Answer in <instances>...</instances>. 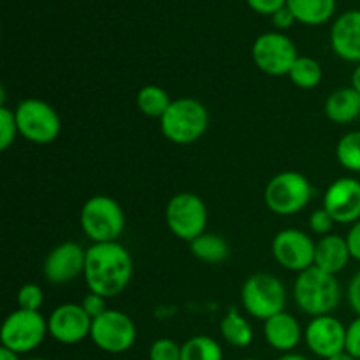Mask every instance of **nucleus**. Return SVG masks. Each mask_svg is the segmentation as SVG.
<instances>
[{
  "instance_id": "1",
  "label": "nucleus",
  "mask_w": 360,
  "mask_h": 360,
  "mask_svg": "<svg viewBox=\"0 0 360 360\" xmlns=\"http://www.w3.org/2000/svg\"><path fill=\"white\" fill-rule=\"evenodd\" d=\"M134 262L122 243H94L86 250L84 281L88 290L105 299L118 297L129 287Z\"/></svg>"
},
{
  "instance_id": "2",
  "label": "nucleus",
  "mask_w": 360,
  "mask_h": 360,
  "mask_svg": "<svg viewBox=\"0 0 360 360\" xmlns=\"http://www.w3.org/2000/svg\"><path fill=\"white\" fill-rule=\"evenodd\" d=\"M294 299L297 308L313 319L333 315L341 301L340 281L334 274L311 266L297 274L294 283Z\"/></svg>"
},
{
  "instance_id": "3",
  "label": "nucleus",
  "mask_w": 360,
  "mask_h": 360,
  "mask_svg": "<svg viewBox=\"0 0 360 360\" xmlns=\"http://www.w3.org/2000/svg\"><path fill=\"white\" fill-rule=\"evenodd\" d=\"M210 127V112L197 98L183 97L171 102L165 115L160 118V130L164 137L179 146L197 143Z\"/></svg>"
},
{
  "instance_id": "4",
  "label": "nucleus",
  "mask_w": 360,
  "mask_h": 360,
  "mask_svg": "<svg viewBox=\"0 0 360 360\" xmlns=\"http://www.w3.org/2000/svg\"><path fill=\"white\" fill-rule=\"evenodd\" d=\"M79 224L94 243H115L125 231V213L109 195H94L83 204Z\"/></svg>"
},
{
  "instance_id": "5",
  "label": "nucleus",
  "mask_w": 360,
  "mask_h": 360,
  "mask_svg": "<svg viewBox=\"0 0 360 360\" xmlns=\"http://www.w3.org/2000/svg\"><path fill=\"white\" fill-rule=\"evenodd\" d=\"M313 197V186L304 174L285 171L271 178L264 190V202L278 217H292L304 210Z\"/></svg>"
},
{
  "instance_id": "6",
  "label": "nucleus",
  "mask_w": 360,
  "mask_h": 360,
  "mask_svg": "<svg viewBox=\"0 0 360 360\" xmlns=\"http://www.w3.org/2000/svg\"><path fill=\"white\" fill-rule=\"evenodd\" d=\"M241 302L248 315L266 322L271 316L285 311L287 292L278 276L269 273H257L252 274L243 285Z\"/></svg>"
},
{
  "instance_id": "7",
  "label": "nucleus",
  "mask_w": 360,
  "mask_h": 360,
  "mask_svg": "<svg viewBox=\"0 0 360 360\" xmlns=\"http://www.w3.org/2000/svg\"><path fill=\"white\" fill-rule=\"evenodd\" d=\"M20 136L34 144H51L58 139L62 122L53 105L41 98H25L14 109Z\"/></svg>"
},
{
  "instance_id": "8",
  "label": "nucleus",
  "mask_w": 360,
  "mask_h": 360,
  "mask_svg": "<svg viewBox=\"0 0 360 360\" xmlns=\"http://www.w3.org/2000/svg\"><path fill=\"white\" fill-rule=\"evenodd\" d=\"M48 334V320L41 315V311L16 309L4 320L0 341L4 348L23 355L37 350Z\"/></svg>"
},
{
  "instance_id": "9",
  "label": "nucleus",
  "mask_w": 360,
  "mask_h": 360,
  "mask_svg": "<svg viewBox=\"0 0 360 360\" xmlns=\"http://www.w3.org/2000/svg\"><path fill=\"white\" fill-rule=\"evenodd\" d=\"M165 224L178 239L192 243L206 232L207 207L197 193L181 192L171 197L165 207Z\"/></svg>"
},
{
  "instance_id": "10",
  "label": "nucleus",
  "mask_w": 360,
  "mask_h": 360,
  "mask_svg": "<svg viewBox=\"0 0 360 360\" xmlns=\"http://www.w3.org/2000/svg\"><path fill=\"white\" fill-rule=\"evenodd\" d=\"M90 340L105 354H125L137 340V327L127 313L108 309L91 322Z\"/></svg>"
},
{
  "instance_id": "11",
  "label": "nucleus",
  "mask_w": 360,
  "mask_h": 360,
  "mask_svg": "<svg viewBox=\"0 0 360 360\" xmlns=\"http://www.w3.org/2000/svg\"><path fill=\"white\" fill-rule=\"evenodd\" d=\"M253 63L267 76H288L299 58L294 41L281 32H266L259 35L252 48Z\"/></svg>"
},
{
  "instance_id": "12",
  "label": "nucleus",
  "mask_w": 360,
  "mask_h": 360,
  "mask_svg": "<svg viewBox=\"0 0 360 360\" xmlns=\"http://www.w3.org/2000/svg\"><path fill=\"white\" fill-rule=\"evenodd\" d=\"M273 257L281 267L302 273L315 266L316 243L299 229H283L273 239Z\"/></svg>"
},
{
  "instance_id": "13",
  "label": "nucleus",
  "mask_w": 360,
  "mask_h": 360,
  "mask_svg": "<svg viewBox=\"0 0 360 360\" xmlns=\"http://www.w3.org/2000/svg\"><path fill=\"white\" fill-rule=\"evenodd\" d=\"M91 322L81 304L65 302L51 311L48 319V333L62 345H77L90 338Z\"/></svg>"
},
{
  "instance_id": "14",
  "label": "nucleus",
  "mask_w": 360,
  "mask_h": 360,
  "mask_svg": "<svg viewBox=\"0 0 360 360\" xmlns=\"http://www.w3.org/2000/svg\"><path fill=\"white\" fill-rule=\"evenodd\" d=\"M84 262L86 250L79 243L65 241L48 253L42 271L51 285H67L84 274Z\"/></svg>"
},
{
  "instance_id": "15",
  "label": "nucleus",
  "mask_w": 360,
  "mask_h": 360,
  "mask_svg": "<svg viewBox=\"0 0 360 360\" xmlns=\"http://www.w3.org/2000/svg\"><path fill=\"white\" fill-rule=\"evenodd\" d=\"M347 327L333 315L315 316L304 329V341L316 357L330 359L345 352Z\"/></svg>"
},
{
  "instance_id": "16",
  "label": "nucleus",
  "mask_w": 360,
  "mask_h": 360,
  "mask_svg": "<svg viewBox=\"0 0 360 360\" xmlns=\"http://www.w3.org/2000/svg\"><path fill=\"white\" fill-rule=\"evenodd\" d=\"M323 210L336 224L354 225L360 220V181L355 178H340L327 188Z\"/></svg>"
},
{
  "instance_id": "17",
  "label": "nucleus",
  "mask_w": 360,
  "mask_h": 360,
  "mask_svg": "<svg viewBox=\"0 0 360 360\" xmlns=\"http://www.w3.org/2000/svg\"><path fill=\"white\" fill-rule=\"evenodd\" d=\"M330 48L345 62L360 63V9L347 11L330 28Z\"/></svg>"
},
{
  "instance_id": "18",
  "label": "nucleus",
  "mask_w": 360,
  "mask_h": 360,
  "mask_svg": "<svg viewBox=\"0 0 360 360\" xmlns=\"http://www.w3.org/2000/svg\"><path fill=\"white\" fill-rule=\"evenodd\" d=\"M264 338L271 348L283 354H290L304 338L297 319L287 311L271 316L264 322Z\"/></svg>"
},
{
  "instance_id": "19",
  "label": "nucleus",
  "mask_w": 360,
  "mask_h": 360,
  "mask_svg": "<svg viewBox=\"0 0 360 360\" xmlns=\"http://www.w3.org/2000/svg\"><path fill=\"white\" fill-rule=\"evenodd\" d=\"M350 248H348L347 238L329 234L323 236L315 248V266L326 273L334 274L345 271V267L350 262Z\"/></svg>"
},
{
  "instance_id": "20",
  "label": "nucleus",
  "mask_w": 360,
  "mask_h": 360,
  "mask_svg": "<svg viewBox=\"0 0 360 360\" xmlns=\"http://www.w3.org/2000/svg\"><path fill=\"white\" fill-rule=\"evenodd\" d=\"M326 115L340 125L352 123L360 116V95L352 86L338 88L327 97Z\"/></svg>"
},
{
  "instance_id": "21",
  "label": "nucleus",
  "mask_w": 360,
  "mask_h": 360,
  "mask_svg": "<svg viewBox=\"0 0 360 360\" xmlns=\"http://www.w3.org/2000/svg\"><path fill=\"white\" fill-rule=\"evenodd\" d=\"M295 21L309 27L327 23L336 13V0H287Z\"/></svg>"
},
{
  "instance_id": "22",
  "label": "nucleus",
  "mask_w": 360,
  "mask_h": 360,
  "mask_svg": "<svg viewBox=\"0 0 360 360\" xmlns=\"http://www.w3.org/2000/svg\"><path fill=\"white\" fill-rule=\"evenodd\" d=\"M220 334L231 347L236 348H246L253 341L252 326L234 306L220 320Z\"/></svg>"
},
{
  "instance_id": "23",
  "label": "nucleus",
  "mask_w": 360,
  "mask_h": 360,
  "mask_svg": "<svg viewBox=\"0 0 360 360\" xmlns=\"http://www.w3.org/2000/svg\"><path fill=\"white\" fill-rule=\"evenodd\" d=\"M190 252L195 259L207 264H220L229 257V245L221 236L204 232L190 243Z\"/></svg>"
},
{
  "instance_id": "24",
  "label": "nucleus",
  "mask_w": 360,
  "mask_h": 360,
  "mask_svg": "<svg viewBox=\"0 0 360 360\" xmlns=\"http://www.w3.org/2000/svg\"><path fill=\"white\" fill-rule=\"evenodd\" d=\"M172 98L169 97L167 91L160 86H155V84H146V86L141 88L137 91L136 104L139 108V111L143 115L150 116V118H158L165 115V111L171 105Z\"/></svg>"
},
{
  "instance_id": "25",
  "label": "nucleus",
  "mask_w": 360,
  "mask_h": 360,
  "mask_svg": "<svg viewBox=\"0 0 360 360\" xmlns=\"http://www.w3.org/2000/svg\"><path fill=\"white\" fill-rule=\"evenodd\" d=\"M292 83L302 90H313L323 79V69L311 56H299L288 72Z\"/></svg>"
},
{
  "instance_id": "26",
  "label": "nucleus",
  "mask_w": 360,
  "mask_h": 360,
  "mask_svg": "<svg viewBox=\"0 0 360 360\" xmlns=\"http://www.w3.org/2000/svg\"><path fill=\"white\" fill-rule=\"evenodd\" d=\"M181 360H224V350L213 338L193 336L181 345Z\"/></svg>"
},
{
  "instance_id": "27",
  "label": "nucleus",
  "mask_w": 360,
  "mask_h": 360,
  "mask_svg": "<svg viewBox=\"0 0 360 360\" xmlns=\"http://www.w3.org/2000/svg\"><path fill=\"white\" fill-rule=\"evenodd\" d=\"M336 158L347 171L360 172V130H352L338 141Z\"/></svg>"
},
{
  "instance_id": "28",
  "label": "nucleus",
  "mask_w": 360,
  "mask_h": 360,
  "mask_svg": "<svg viewBox=\"0 0 360 360\" xmlns=\"http://www.w3.org/2000/svg\"><path fill=\"white\" fill-rule=\"evenodd\" d=\"M18 134H20V130H18L14 111L7 108L6 104L0 105V150H9L16 141Z\"/></svg>"
},
{
  "instance_id": "29",
  "label": "nucleus",
  "mask_w": 360,
  "mask_h": 360,
  "mask_svg": "<svg viewBox=\"0 0 360 360\" xmlns=\"http://www.w3.org/2000/svg\"><path fill=\"white\" fill-rule=\"evenodd\" d=\"M18 309H27V311H41L44 304V294L37 283H25L18 290L16 295Z\"/></svg>"
},
{
  "instance_id": "30",
  "label": "nucleus",
  "mask_w": 360,
  "mask_h": 360,
  "mask_svg": "<svg viewBox=\"0 0 360 360\" xmlns=\"http://www.w3.org/2000/svg\"><path fill=\"white\" fill-rule=\"evenodd\" d=\"M150 360H181V347L169 338H160L151 343L148 352Z\"/></svg>"
},
{
  "instance_id": "31",
  "label": "nucleus",
  "mask_w": 360,
  "mask_h": 360,
  "mask_svg": "<svg viewBox=\"0 0 360 360\" xmlns=\"http://www.w3.org/2000/svg\"><path fill=\"white\" fill-rule=\"evenodd\" d=\"M334 224H336V221L333 220V217H330V214L327 213L323 207L313 211L311 217H309V227H311V231L315 232V234L322 236V238H323V236L330 234Z\"/></svg>"
},
{
  "instance_id": "32",
  "label": "nucleus",
  "mask_w": 360,
  "mask_h": 360,
  "mask_svg": "<svg viewBox=\"0 0 360 360\" xmlns=\"http://www.w3.org/2000/svg\"><path fill=\"white\" fill-rule=\"evenodd\" d=\"M108 299L102 297V295L98 294H94V292H90L88 295H84L83 301H81V306H83V309L86 311V315L90 316L91 320L97 319V316L104 315L105 311H108Z\"/></svg>"
},
{
  "instance_id": "33",
  "label": "nucleus",
  "mask_w": 360,
  "mask_h": 360,
  "mask_svg": "<svg viewBox=\"0 0 360 360\" xmlns=\"http://www.w3.org/2000/svg\"><path fill=\"white\" fill-rule=\"evenodd\" d=\"M345 352L352 357L360 360V316L347 327V340H345Z\"/></svg>"
},
{
  "instance_id": "34",
  "label": "nucleus",
  "mask_w": 360,
  "mask_h": 360,
  "mask_svg": "<svg viewBox=\"0 0 360 360\" xmlns=\"http://www.w3.org/2000/svg\"><path fill=\"white\" fill-rule=\"evenodd\" d=\"M250 7H252L255 13L259 14H271L278 13L280 9H283L287 6V0H246Z\"/></svg>"
},
{
  "instance_id": "35",
  "label": "nucleus",
  "mask_w": 360,
  "mask_h": 360,
  "mask_svg": "<svg viewBox=\"0 0 360 360\" xmlns=\"http://www.w3.org/2000/svg\"><path fill=\"white\" fill-rule=\"evenodd\" d=\"M348 248H350L352 259L360 262V220L355 221L347 234Z\"/></svg>"
},
{
  "instance_id": "36",
  "label": "nucleus",
  "mask_w": 360,
  "mask_h": 360,
  "mask_svg": "<svg viewBox=\"0 0 360 360\" xmlns=\"http://www.w3.org/2000/svg\"><path fill=\"white\" fill-rule=\"evenodd\" d=\"M348 302H350L352 309L360 316V271L352 278L350 285H348Z\"/></svg>"
},
{
  "instance_id": "37",
  "label": "nucleus",
  "mask_w": 360,
  "mask_h": 360,
  "mask_svg": "<svg viewBox=\"0 0 360 360\" xmlns=\"http://www.w3.org/2000/svg\"><path fill=\"white\" fill-rule=\"evenodd\" d=\"M273 23L278 30H287V28H290L292 25L295 23V16L292 14V11L285 6L283 9H280L278 13L273 14Z\"/></svg>"
},
{
  "instance_id": "38",
  "label": "nucleus",
  "mask_w": 360,
  "mask_h": 360,
  "mask_svg": "<svg viewBox=\"0 0 360 360\" xmlns=\"http://www.w3.org/2000/svg\"><path fill=\"white\" fill-rule=\"evenodd\" d=\"M352 88L360 95V63L355 67L354 74H352Z\"/></svg>"
},
{
  "instance_id": "39",
  "label": "nucleus",
  "mask_w": 360,
  "mask_h": 360,
  "mask_svg": "<svg viewBox=\"0 0 360 360\" xmlns=\"http://www.w3.org/2000/svg\"><path fill=\"white\" fill-rule=\"evenodd\" d=\"M0 360H20V355L14 354L9 348H0Z\"/></svg>"
},
{
  "instance_id": "40",
  "label": "nucleus",
  "mask_w": 360,
  "mask_h": 360,
  "mask_svg": "<svg viewBox=\"0 0 360 360\" xmlns=\"http://www.w3.org/2000/svg\"><path fill=\"white\" fill-rule=\"evenodd\" d=\"M278 360H311L309 357H306V355H301V354H283Z\"/></svg>"
},
{
  "instance_id": "41",
  "label": "nucleus",
  "mask_w": 360,
  "mask_h": 360,
  "mask_svg": "<svg viewBox=\"0 0 360 360\" xmlns=\"http://www.w3.org/2000/svg\"><path fill=\"white\" fill-rule=\"evenodd\" d=\"M327 360H357V359H354L350 354H347V352H341V354L334 355V357H330Z\"/></svg>"
},
{
  "instance_id": "42",
  "label": "nucleus",
  "mask_w": 360,
  "mask_h": 360,
  "mask_svg": "<svg viewBox=\"0 0 360 360\" xmlns=\"http://www.w3.org/2000/svg\"><path fill=\"white\" fill-rule=\"evenodd\" d=\"M28 360H44V359H28Z\"/></svg>"
},
{
  "instance_id": "43",
  "label": "nucleus",
  "mask_w": 360,
  "mask_h": 360,
  "mask_svg": "<svg viewBox=\"0 0 360 360\" xmlns=\"http://www.w3.org/2000/svg\"><path fill=\"white\" fill-rule=\"evenodd\" d=\"M243 360H255V359H243Z\"/></svg>"
}]
</instances>
